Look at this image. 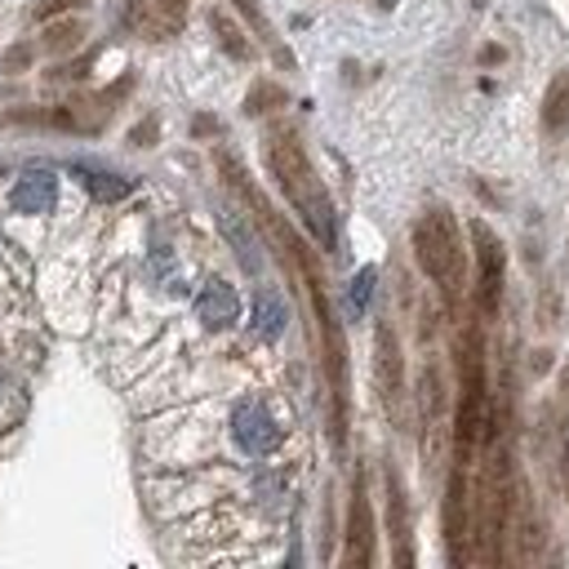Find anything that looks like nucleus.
<instances>
[{
    "mask_svg": "<svg viewBox=\"0 0 569 569\" xmlns=\"http://www.w3.org/2000/svg\"><path fill=\"white\" fill-rule=\"evenodd\" d=\"M218 169L222 178L244 196V204L253 209V222L262 227V236L271 240L276 258L289 267V276L298 280L302 298L311 302V320H316V342H320V365H325V382H329V427H333V445L342 449L347 440V338L338 329V316H333V302L325 293V280H320V267L311 258V249L298 240V231L271 209V200L249 182V173L240 169V160H231L227 151L218 156Z\"/></svg>",
    "mask_w": 569,
    "mask_h": 569,
    "instance_id": "f257e3e1",
    "label": "nucleus"
},
{
    "mask_svg": "<svg viewBox=\"0 0 569 569\" xmlns=\"http://www.w3.org/2000/svg\"><path fill=\"white\" fill-rule=\"evenodd\" d=\"M267 169L280 182V191L293 204V213L307 222L311 240L320 249H338V213H333V200H329L320 173L311 169V160H307V151H302V142H298L293 129H271L267 133Z\"/></svg>",
    "mask_w": 569,
    "mask_h": 569,
    "instance_id": "f03ea898",
    "label": "nucleus"
},
{
    "mask_svg": "<svg viewBox=\"0 0 569 569\" xmlns=\"http://www.w3.org/2000/svg\"><path fill=\"white\" fill-rule=\"evenodd\" d=\"M413 258L431 276V284L445 293V302L458 307L462 276H467V253H462V236H458V222H453L449 209L431 204L427 213H418V222H413Z\"/></svg>",
    "mask_w": 569,
    "mask_h": 569,
    "instance_id": "7ed1b4c3",
    "label": "nucleus"
},
{
    "mask_svg": "<svg viewBox=\"0 0 569 569\" xmlns=\"http://www.w3.org/2000/svg\"><path fill=\"white\" fill-rule=\"evenodd\" d=\"M471 244H476V316L489 325L498 316L502 302V267H507V249L493 236L489 222H471Z\"/></svg>",
    "mask_w": 569,
    "mask_h": 569,
    "instance_id": "20e7f679",
    "label": "nucleus"
},
{
    "mask_svg": "<svg viewBox=\"0 0 569 569\" xmlns=\"http://www.w3.org/2000/svg\"><path fill=\"white\" fill-rule=\"evenodd\" d=\"M231 436L249 458H262V453H271L280 445V422L271 418V409L258 396H249V400H240L231 409Z\"/></svg>",
    "mask_w": 569,
    "mask_h": 569,
    "instance_id": "39448f33",
    "label": "nucleus"
},
{
    "mask_svg": "<svg viewBox=\"0 0 569 569\" xmlns=\"http://www.w3.org/2000/svg\"><path fill=\"white\" fill-rule=\"evenodd\" d=\"M373 373H378V391H382L387 409L400 413V400H405V356H400V338H396V329L387 320L373 333Z\"/></svg>",
    "mask_w": 569,
    "mask_h": 569,
    "instance_id": "423d86ee",
    "label": "nucleus"
},
{
    "mask_svg": "<svg viewBox=\"0 0 569 569\" xmlns=\"http://www.w3.org/2000/svg\"><path fill=\"white\" fill-rule=\"evenodd\" d=\"M387 529H391V560H396V565H413L409 498H405V480H400L396 467H387Z\"/></svg>",
    "mask_w": 569,
    "mask_h": 569,
    "instance_id": "0eeeda50",
    "label": "nucleus"
},
{
    "mask_svg": "<svg viewBox=\"0 0 569 569\" xmlns=\"http://www.w3.org/2000/svg\"><path fill=\"white\" fill-rule=\"evenodd\" d=\"M369 560H373V516H369L365 476H356L351 511H347V565H369Z\"/></svg>",
    "mask_w": 569,
    "mask_h": 569,
    "instance_id": "6e6552de",
    "label": "nucleus"
},
{
    "mask_svg": "<svg viewBox=\"0 0 569 569\" xmlns=\"http://www.w3.org/2000/svg\"><path fill=\"white\" fill-rule=\"evenodd\" d=\"M58 204V178L49 169H27L13 187H9V209L13 213H49Z\"/></svg>",
    "mask_w": 569,
    "mask_h": 569,
    "instance_id": "1a4fd4ad",
    "label": "nucleus"
},
{
    "mask_svg": "<svg viewBox=\"0 0 569 569\" xmlns=\"http://www.w3.org/2000/svg\"><path fill=\"white\" fill-rule=\"evenodd\" d=\"M445 436V382H440V365L427 360L422 369V453L436 458Z\"/></svg>",
    "mask_w": 569,
    "mask_h": 569,
    "instance_id": "9d476101",
    "label": "nucleus"
},
{
    "mask_svg": "<svg viewBox=\"0 0 569 569\" xmlns=\"http://www.w3.org/2000/svg\"><path fill=\"white\" fill-rule=\"evenodd\" d=\"M196 316H200V325L204 329H231L236 325V316H240V298H236V289L227 284V280H204V289L196 293Z\"/></svg>",
    "mask_w": 569,
    "mask_h": 569,
    "instance_id": "9b49d317",
    "label": "nucleus"
},
{
    "mask_svg": "<svg viewBox=\"0 0 569 569\" xmlns=\"http://www.w3.org/2000/svg\"><path fill=\"white\" fill-rule=\"evenodd\" d=\"M284 325H289L284 298H280L276 289H258V293H253V333H258L262 342H271V338L284 333Z\"/></svg>",
    "mask_w": 569,
    "mask_h": 569,
    "instance_id": "f8f14e48",
    "label": "nucleus"
},
{
    "mask_svg": "<svg viewBox=\"0 0 569 569\" xmlns=\"http://www.w3.org/2000/svg\"><path fill=\"white\" fill-rule=\"evenodd\" d=\"M231 4H236V13H240V18L249 22V27H253V36H258V40H262V44L271 49V58H276L280 67H289V71H293V53H289V49L280 44V36H276L271 18L262 13V4H258V0H231Z\"/></svg>",
    "mask_w": 569,
    "mask_h": 569,
    "instance_id": "ddd939ff",
    "label": "nucleus"
},
{
    "mask_svg": "<svg viewBox=\"0 0 569 569\" xmlns=\"http://www.w3.org/2000/svg\"><path fill=\"white\" fill-rule=\"evenodd\" d=\"M218 222H222V236L236 244V253H240V267H244L249 276H258V271H262V258H258V240L249 236L244 218H240L236 209H222V213H218Z\"/></svg>",
    "mask_w": 569,
    "mask_h": 569,
    "instance_id": "4468645a",
    "label": "nucleus"
},
{
    "mask_svg": "<svg viewBox=\"0 0 569 569\" xmlns=\"http://www.w3.org/2000/svg\"><path fill=\"white\" fill-rule=\"evenodd\" d=\"M565 124H569V71H556L542 98V129L565 133Z\"/></svg>",
    "mask_w": 569,
    "mask_h": 569,
    "instance_id": "2eb2a0df",
    "label": "nucleus"
},
{
    "mask_svg": "<svg viewBox=\"0 0 569 569\" xmlns=\"http://www.w3.org/2000/svg\"><path fill=\"white\" fill-rule=\"evenodd\" d=\"M209 31L218 36V44H222V53H231L236 62H244V58H253V44L244 40V31L222 13V9H209Z\"/></svg>",
    "mask_w": 569,
    "mask_h": 569,
    "instance_id": "dca6fc26",
    "label": "nucleus"
},
{
    "mask_svg": "<svg viewBox=\"0 0 569 569\" xmlns=\"http://www.w3.org/2000/svg\"><path fill=\"white\" fill-rule=\"evenodd\" d=\"M80 40H84V22L62 18V22H49V31H44L40 49H44V53H67V49H76Z\"/></svg>",
    "mask_w": 569,
    "mask_h": 569,
    "instance_id": "f3484780",
    "label": "nucleus"
},
{
    "mask_svg": "<svg viewBox=\"0 0 569 569\" xmlns=\"http://www.w3.org/2000/svg\"><path fill=\"white\" fill-rule=\"evenodd\" d=\"M84 187H89L93 200H124V196L133 191L129 178H120V173H98V169H84Z\"/></svg>",
    "mask_w": 569,
    "mask_h": 569,
    "instance_id": "a211bd4d",
    "label": "nucleus"
},
{
    "mask_svg": "<svg viewBox=\"0 0 569 569\" xmlns=\"http://www.w3.org/2000/svg\"><path fill=\"white\" fill-rule=\"evenodd\" d=\"M276 107H284V89L271 84V80H258L249 89V98H244V111L249 116H262V111H276Z\"/></svg>",
    "mask_w": 569,
    "mask_h": 569,
    "instance_id": "6ab92c4d",
    "label": "nucleus"
},
{
    "mask_svg": "<svg viewBox=\"0 0 569 569\" xmlns=\"http://www.w3.org/2000/svg\"><path fill=\"white\" fill-rule=\"evenodd\" d=\"M373 280H378L373 267H360V271L351 276V289H347V311H351V316H365L369 293H373Z\"/></svg>",
    "mask_w": 569,
    "mask_h": 569,
    "instance_id": "aec40b11",
    "label": "nucleus"
},
{
    "mask_svg": "<svg viewBox=\"0 0 569 569\" xmlns=\"http://www.w3.org/2000/svg\"><path fill=\"white\" fill-rule=\"evenodd\" d=\"M31 58H36V44H13V49H4V58H0V71L4 76H22L27 67H31Z\"/></svg>",
    "mask_w": 569,
    "mask_h": 569,
    "instance_id": "412c9836",
    "label": "nucleus"
},
{
    "mask_svg": "<svg viewBox=\"0 0 569 569\" xmlns=\"http://www.w3.org/2000/svg\"><path fill=\"white\" fill-rule=\"evenodd\" d=\"M80 4H89V0H36V4H31V18H36V22H49V18L71 13V9H80Z\"/></svg>",
    "mask_w": 569,
    "mask_h": 569,
    "instance_id": "4be33fe9",
    "label": "nucleus"
},
{
    "mask_svg": "<svg viewBox=\"0 0 569 569\" xmlns=\"http://www.w3.org/2000/svg\"><path fill=\"white\" fill-rule=\"evenodd\" d=\"M116 27H142V0H111Z\"/></svg>",
    "mask_w": 569,
    "mask_h": 569,
    "instance_id": "5701e85b",
    "label": "nucleus"
},
{
    "mask_svg": "<svg viewBox=\"0 0 569 569\" xmlns=\"http://www.w3.org/2000/svg\"><path fill=\"white\" fill-rule=\"evenodd\" d=\"M156 9H160V36H169L173 27H182L187 0H156Z\"/></svg>",
    "mask_w": 569,
    "mask_h": 569,
    "instance_id": "b1692460",
    "label": "nucleus"
},
{
    "mask_svg": "<svg viewBox=\"0 0 569 569\" xmlns=\"http://www.w3.org/2000/svg\"><path fill=\"white\" fill-rule=\"evenodd\" d=\"M89 67H93V53H84L80 62H67V67H53V71H49V80H80V76L89 71Z\"/></svg>",
    "mask_w": 569,
    "mask_h": 569,
    "instance_id": "393cba45",
    "label": "nucleus"
},
{
    "mask_svg": "<svg viewBox=\"0 0 569 569\" xmlns=\"http://www.w3.org/2000/svg\"><path fill=\"white\" fill-rule=\"evenodd\" d=\"M129 142H133V147H151V142H156V120H142V124L129 133Z\"/></svg>",
    "mask_w": 569,
    "mask_h": 569,
    "instance_id": "a878e982",
    "label": "nucleus"
},
{
    "mask_svg": "<svg viewBox=\"0 0 569 569\" xmlns=\"http://www.w3.org/2000/svg\"><path fill=\"white\" fill-rule=\"evenodd\" d=\"M191 129H196V133H218V120H209V116H200V120H196Z\"/></svg>",
    "mask_w": 569,
    "mask_h": 569,
    "instance_id": "bb28decb",
    "label": "nucleus"
},
{
    "mask_svg": "<svg viewBox=\"0 0 569 569\" xmlns=\"http://www.w3.org/2000/svg\"><path fill=\"white\" fill-rule=\"evenodd\" d=\"M565 467H569V431H565Z\"/></svg>",
    "mask_w": 569,
    "mask_h": 569,
    "instance_id": "cd10ccee",
    "label": "nucleus"
},
{
    "mask_svg": "<svg viewBox=\"0 0 569 569\" xmlns=\"http://www.w3.org/2000/svg\"><path fill=\"white\" fill-rule=\"evenodd\" d=\"M0 120H4V116H0Z\"/></svg>",
    "mask_w": 569,
    "mask_h": 569,
    "instance_id": "c85d7f7f",
    "label": "nucleus"
}]
</instances>
